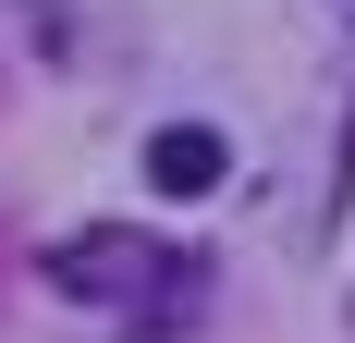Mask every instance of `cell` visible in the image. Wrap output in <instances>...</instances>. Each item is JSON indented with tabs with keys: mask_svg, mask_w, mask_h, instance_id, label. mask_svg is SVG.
Listing matches in <instances>:
<instances>
[{
	"mask_svg": "<svg viewBox=\"0 0 355 343\" xmlns=\"http://www.w3.org/2000/svg\"><path fill=\"white\" fill-rule=\"evenodd\" d=\"M147 184H159V196H220V184H233V147H220L209 123H159V135H147Z\"/></svg>",
	"mask_w": 355,
	"mask_h": 343,
	"instance_id": "obj_2",
	"label": "cell"
},
{
	"mask_svg": "<svg viewBox=\"0 0 355 343\" xmlns=\"http://www.w3.org/2000/svg\"><path fill=\"white\" fill-rule=\"evenodd\" d=\"M196 270H209V258H172V245L110 233V221L49 245V282H62V294H86V307H135V319H184V307H196Z\"/></svg>",
	"mask_w": 355,
	"mask_h": 343,
	"instance_id": "obj_1",
	"label": "cell"
}]
</instances>
